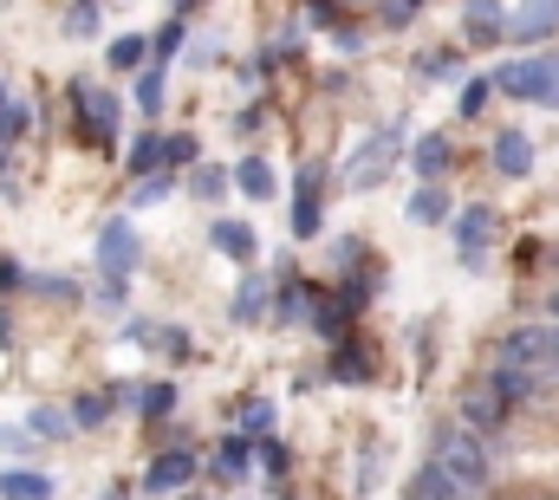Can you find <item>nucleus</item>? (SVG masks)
Here are the masks:
<instances>
[{
	"label": "nucleus",
	"mask_w": 559,
	"mask_h": 500,
	"mask_svg": "<svg viewBox=\"0 0 559 500\" xmlns=\"http://www.w3.org/2000/svg\"><path fill=\"white\" fill-rule=\"evenodd\" d=\"M429 462L449 475V488H455L462 500H488L495 495V455H488V442L468 436L455 416L429 429Z\"/></svg>",
	"instance_id": "obj_1"
},
{
	"label": "nucleus",
	"mask_w": 559,
	"mask_h": 500,
	"mask_svg": "<svg viewBox=\"0 0 559 500\" xmlns=\"http://www.w3.org/2000/svg\"><path fill=\"white\" fill-rule=\"evenodd\" d=\"M411 143H404V124H384V130H371L358 150H352V163L338 169V182H345V195H371L384 176H391V163L404 156Z\"/></svg>",
	"instance_id": "obj_2"
},
{
	"label": "nucleus",
	"mask_w": 559,
	"mask_h": 500,
	"mask_svg": "<svg viewBox=\"0 0 559 500\" xmlns=\"http://www.w3.org/2000/svg\"><path fill=\"white\" fill-rule=\"evenodd\" d=\"M495 235H501V209L495 202H462L455 215H449V241H455V260L468 266V273H488L495 266Z\"/></svg>",
	"instance_id": "obj_3"
},
{
	"label": "nucleus",
	"mask_w": 559,
	"mask_h": 500,
	"mask_svg": "<svg viewBox=\"0 0 559 500\" xmlns=\"http://www.w3.org/2000/svg\"><path fill=\"white\" fill-rule=\"evenodd\" d=\"M325 195H332V169L325 163H299L293 176V209H286V235L306 248L325 235Z\"/></svg>",
	"instance_id": "obj_4"
},
{
	"label": "nucleus",
	"mask_w": 559,
	"mask_h": 500,
	"mask_svg": "<svg viewBox=\"0 0 559 500\" xmlns=\"http://www.w3.org/2000/svg\"><path fill=\"white\" fill-rule=\"evenodd\" d=\"M66 98H72V111H79V136H85V143H111V136H118L124 105H118V92H111V85L72 79V85H66Z\"/></svg>",
	"instance_id": "obj_5"
},
{
	"label": "nucleus",
	"mask_w": 559,
	"mask_h": 500,
	"mask_svg": "<svg viewBox=\"0 0 559 500\" xmlns=\"http://www.w3.org/2000/svg\"><path fill=\"white\" fill-rule=\"evenodd\" d=\"M488 169L501 176V182H527L534 169H540V143H534V130L521 124H501L488 136Z\"/></svg>",
	"instance_id": "obj_6"
},
{
	"label": "nucleus",
	"mask_w": 559,
	"mask_h": 500,
	"mask_svg": "<svg viewBox=\"0 0 559 500\" xmlns=\"http://www.w3.org/2000/svg\"><path fill=\"white\" fill-rule=\"evenodd\" d=\"M92 253H98V279H118V286L143 266V241H138V228H131L124 215H111V222L98 228V248Z\"/></svg>",
	"instance_id": "obj_7"
},
{
	"label": "nucleus",
	"mask_w": 559,
	"mask_h": 500,
	"mask_svg": "<svg viewBox=\"0 0 559 500\" xmlns=\"http://www.w3.org/2000/svg\"><path fill=\"white\" fill-rule=\"evenodd\" d=\"M455 422L468 429V436H481V442H495L508 422H514V409L488 390V383H462V396H455Z\"/></svg>",
	"instance_id": "obj_8"
},
{
	"label": "nucleus",
	"mask_w": 559,
	"mask_h": 500,
	"mask_svg": "<svg viewBox=\"0 0 559 500\" xmlns=\"http://www.w3.org/2000/svg\"><path fill=\"white\" fill-rule=\"evenodd\" d=\"M195 475H202V455H195V449H163V455H150V468H143V495L150 500L189 495Z\"/></svg>",
	"instance_id": "obj_9"
},
{
	"label": "nucleus",
	"mask_w": 559,
	"mask_h": 500,
	"mask_svg": "<svg viewBox=\"0 0 559 500\" xmlns=\"http://www.w3.org/2000/svg\"><path fill=\"white\" fill-rule=\"evenodd\" d=\"M488 85H495V98L534 105V98H540V85H547V59H540V52H527V59H501V66L488 72Z\"/></svg>",
	"instance_id": "obj_10"
},
{
	"label": "nucleus",
	"mask_w": 559,
	"mask_h": 500,
	"mask_svg": "<svg viewBox=\"0 0 559 500\" xmlns=\"http://www.w3.org/2000/svg\"><path fill=\"white\" fill-rule=\"evenodd\" d=\"M267 312H274V273L267 266H248L241 273V286H235V299H228V325H267Z\"/></svg>",
	"instance_id": "obj_11"
},
{
	"label": "nucleus",
	"mask_w": 559,
	"mask_h": 500,
	"mask_svg": "<svg viewBox=\"0 0 559 500\" xmlns=\"http://www.w3.org/2000/svg\"><path fill=\"white\" fill-rule=\"evenodd\" d=\"M508 39V7H495V0H468L462 13H455V46L468 52V46H501Z\"/></svg>",
	"instance_id": "obj_12"
},
{
	"label": "nucleus",
	"mask_w": 559,
	"mask_h": 500,
	"mask_svg": "<svg viewBox=\"0 0 559 500\" xmlns=\"http://www.w3.org/2000/svg\"><path fill=\"white\" fill-rule=\"evenodd\" d=\"M508 39L514 46H554L559 39V0H527V7H508Z\"/></svg>",
	"instance_id": "obj_13"
},
{
	"label": "nucleus",
	"mask_w": 559,
	"mask_h": 500,
	"mask_svg": "<svg viewBox=\"0 0 559 500\" xmlns=\"http://www.w3.org/2000/svg\"><path fill=\"white\" fill-rule=\"evenodd\" d=\"M209 248L222 253V260H235L241 273L261 266V235H254V222H241V215H215V222H209Z\"/></svg>",
	"instance_id": "obj_14"
},
{
	"label": "nucleus",
	"mask_w": 559,
	"mask_h": 500,
	"mask_svg": "<svg viewBox=\"0 0 559 500\" xmlns=\"http://www.w3.org/2000/svg\"><path fill=\"white\" fill-rule=\"evenodd\" d=\"M455 169V136L449 130H417L411 136V176L417 182H449Z\"/></svg>",
	"instance_id": "obj_15"
},
{
	"label": "nucleus",
	"mask_w": 559,
	"mask_h": 500,
	"mask_svg": "<svg viewBox=\"0 0 559 500\" xmlns=\"http://www.w3.org/2000/svg\"><path fill=\"white\" fill-rule=\"evenodd\" d=\"M325 377H332L338 390H358V383H371V377H378V352L352 332L345 345H332V352H325Z\"/></svg>",
	"instance_id": "obj_16"
},
{
	"label": "nucleus",
	"mask_w": 559,
	"mask_h": 500,
	"mask_svg": "<svg viewBox=\"0 0 559 500\" xmlns=\"http://www.w3.org/2000/svg\"><path fill=\"white\" fill-rule=\"evenodd\" d=\"M248 475H254V442L228 429V436L209 449V481H222V488H241Z\"/></svg>",
	"instance_id": "obj_17"
},
{
	"label": "nucleus",
	"mask_w": 559,
	"mask_h": 500,
	"mask_svg": "<svg viewBox=\"0 0 559 500\" xmlns=\"http://www.w3.org/2000/svg\"><path fill=\"white\" fill-rule=\"evenodd\" d=\"M319 299H325V286H312V279H280V286H274V312H267V319L293 332V325H306V319H312V306H319Z\"/></svg>",
	"instance_id": "obj_18"
},
{
	"label": "nucleus",
	"mask_w": 559,
	"mask_h": 500,
	"mask_svg": "<svg viewBox=\"0 0 559 500\" xmlns=\"http://www.w3.org/2000/svg\"><path fill=\"white\" fill-rule=\"evenodd\" d=\"M449 215H455V195L442 182H417L404 195V222H417V228H449Z\"/></svg>",
	"instance_id": "obj_19"
},
{
	"label": "nucleus",
	"mask_w": 559,
	"mask_h": 500,
	"mask_svg": "<svg viewBox=\"0 0 559 500\" xmlns=\"http://www.w3.org/2000/svg\"><path fill=\"white\" fill-rule=\"evenodd\" d=\"M228 182H235L248 202H274V195H280V169L261 156V150H254V156H241V163L228 169Z\"/></svg>",
	"instance_id": "obj_20"
},
{
	"label": "nucleus",
	"mask_w": 559,
	"mask_h": 500,
	"mask_svg": "<svg viewBox=\"0 0 559 500\" xmlns=\"http://www.w3.org/2000/svg\"><path fill=\"white\" fill-rule=\"evenodd\" d=\"M176 403H182V390H176L169 377H156V383H131V409H138L143 422H169Z\"/></svg>",
	"instance_id": "obj_21"
},
{
	"label": "nucleus",
	"mask_w": 559,
	"mask_h": 500,
	"mask_svg": "<svg viewBox=\"0 0 559 500\" xmlns=\"http://www.w3.org/2000/svg\"><path fill=\"white\" fill-rule=\"evenodd\" d=\"M66 416H72V429H105L118 416V390H79Z\"/></svg>",
	"instance_id": "obj_22"
},
{
	"label": "nucleus",
	"mask_w": 559,
	"mask_h": 500,
	"mask_svg": "<svg viewBox=\"0 0 559 500\" xmlns=\"http://www.w3.org/2000/svg\"><path fill=\"white\" fill-rule=\"evenodd\" d=\"M306 332H312V338H319V345L332 352V345H345V338L358 332V319H345V312H338L332 299H319V306H312V319H306Z\"/></svg>",
	"instance_id": "obj_23"
},
{
	"label": "nucleus",
	"mask_w": 559,
	"mask_h": 500,
	"mask_svg": "<svg viewBox=\"0 0 559 500\" xmlns=\"http://www.w3.org/2000/svg\"><path fill=\"white\" fill-rule=\"evenodd\" d=\"M131 98H138V111L156 124L163 118V105H169V72L163 66H143L138 79H131Z\"/></svg>",
	"instance_id": "obj_24"
},
{
	"label": "nucleus",
	"mask_w": 559,
	"mask_h": 500,
	"mask_svg": "<svg viewBox=\"0 0 559 500\" xmlns=\"http://www.w3.org/2000/svg\"><path fill=\"white\" fill-rule=\"evenodd\" d=\"M274 422H280L274 396H248V403L235 409V436H248V442H267V436H274Z\"/></svg>",
	"instance_id": "obj_25"
},
{
	"label": "nucleus",
	"mask_w": 559,
	"mask_h": 500,
	"mask_svg": "<svg viewBox=\"0 0 559 500\" xmlns=\"http://www.w3.org/2000/svg\"><path fill=\"white\" fill-rule=\"evenodd\" d=\"M417 72L423 85H442V79H462V46L449 39V46H429V52H417Z\"/></svg>",
	"instance_id": "obj_26"
},
{
	"label": "nucleus",
	"mask_w": 559,
	"mask_h": 500,
	"mask_svg": "<svg viewBox=\"0 0 559 500\" xmlns=\"http://www.w3.org/2000/svg\"><path fill=\"white\" fill-rule=\"evenodd\" d=\"M176 52H189V20H182V13H169V20L150 33V66H163V72H169V59H176Z\"/></svg>",
	"instance_id": "obj_27"
},
{
	"label": "nucleus",
	"mask_w": 559,
	"mask_h": 500,
	"mask_svg": "<svg viewBox=\"0 0 559 500\" xmlns=\"http://www.w3.org/2000/svg\"><path fill=\"white\" fill-rule=\"evenodd\" d=\"M488 105H495V85H488V72H462V85H455V118H462V124H475Z\"/></svg>",
	"instance_id": "obj_28"
},
{
	"label": "nucleus",
	"mask_w": 559,
	"mask_h": 500,
	"mask_svg": "<svg viewBox=\"0 0 559 500\" xmlns=\"http://www.w3.org/2000/svg\"><path fill=\"white\" fill-rule=\"evenodd\" d=\"M124 169H131V176H163V130L150 124L143 130V136H131V150H124Z\"/></svg>",
	"instance_id": "obj_29"
},
{
	"label": "nucleus",
	"mask_w": 559,
	"mask_h": 500,
	"mask_svg": "<svg viewBox=\"0 0 559 500\" xmlns=\"http://www.w3.org/2000/svg\"><path fill=\"white\" fill-rule=\"evenodd\" d=\"M202 163V136L195 130H163V169L176 176V169H195Z\"/></svg>",
	"instance_id": "obj_30"
},
{
	"label": "nucleus",
	"mask_w": 559,
	"mask_h": 500,
	"mask_svg": "<svg viewBox=\"0 0 559 500\" xmlns=\"http://www.w3.org/2000/svg\"><path fill=\"white\" fill-rule=\"evenodd\" d=\"M105 66H111V72H143V66H150V33L111 39V46H105Z\"/></svg>",
	"instance_id": "obj_31"
},
{
	"label": "nucleus",
	"mask_w": 559,
	"mask_h": 500,
	"mask_svg": "<svg viewBox=\"0 0 559 500\" xmlns=\"http://www.w3.org/2000/svg\"><path fill=\"white\" fill-rule=\"evenodd\" d=\"M0 500H52V475L7 468V475H0Z\"/></svg>",
	"instance_id": "obj_32"
},
{
	"label": "nucleus",
	"mask_w": 559,
	"mask_h": 500,
	"mask_svg": "<svg viewBox=\"0 0 559 500\" xmlns=\"http://www.w3.org/2000/svg\"><path fill=\"white\" fill-rule=\"evenodd\" d=\"M371 20H378L384 33H417L423 26V0H378Z\"/></svg>",
	"instance_id": "obj_33"
},
{
	"label": "nucleus",
	"mask_w": 559,
	"mask_h": 500,
	"mask_svg": "<svg viewBox=\"0 0 559 500\" xmlns=\"http://www.w3.org/2000/svg\"><path fill=\"white\" fill-rule=\"evenodd\" d=\"M254 468H261L267 481H286V475H293V442H286V436H267V442H254Z\"/></svg>",
	"instance_id": "obj_34"
},
{
	"label": "nucleus",
	"mask_w": 559,
	"mask_h": 500,
	"mask_svg": "<svg viewBox=\"0 0 559 500\" xmlns=\"http://www.w3.org/2000/svg\"><path fill=\"white\" fill-rule=\"evenodd\" d=\"M228 189H235V182H228L222 163H195V169H189V195H195V202H222Z\"/></svg>",
	"instance_id": "obj_35"
},
{
	"label": "nucleus",
	"mask_w": 559,
	"mask_h": 500,
	"mask_svg": "<svg viewBox=\"0 0 559 500\" xmlns=\"http://www.w3.org/2000/svg\"><path fill=\"white\" fill-rule=\"evenodd\" d=\"M384 468H391V449H384V442H365V455H358V468H352V488L371 495V488L384 481Z\"/></svg>",
	"instance_id": "obj_36"
},
{
	"label": "nucleus",
	"mask_w": 559,
	"mask_h": 500,
	"mask_svg": "<svg viewBox=\"0 0 559 500\" xmlns=\"http://www.w3.org/2000/svg\"><path fill=\"white\" fill-rule=\"evenodd\" d=\"M404 500H462V495L449 488V475H442L436 462H423L417 475H411V488H404Z\"/></svg>",
	"instance_id": "obj_37"
},
{
	"label": "nucleus",
	"mask_w": 559,
	"mask_h": 500,
	"mask_svg": "<svg viewBox=\"0 0 559 500\" xmlns=\"http://www.w3.org/2000/svg\"><path fill=\"white\" fill-rule=\"evenodd\" d=\"M98 26H105V7L98 0H72L66 7V39H98Z\"/></svg>",
	"instance_id": "obj_38"
},
{
	"label": "nucleus",
	"mask_w": 559,
	"mask_h": 500,
	"mask_svg": "<svg viewBox=\"0 0 559 500\" xmlns=\"http://www.w3.org/2000/svg\"><path fill=\"white\" fill-rule=\"evenodd\" d=\"M26 286H33L39 299H52V306H72V299H79V279H66V273H26Z\"/></svg>",
	"instance_id": "obj_39"
},
{
	"label": "nucleus",
	"mask_w": 559,
	"mask_h": 500,
	"mask_svg": "<svg viewBox=\"0 0 559 500\" xmlns=\"http://www.w3.org/2000/svg\"><path fill=\"white\" fill-rule=\"evenodd\" d=\"M156 352H163L169 365H195V338H189L182 325H156Z\"/></svg>",
	"instance_id": "obj_40"
},
{
	"label": "nucleus",
	"mask_w": 559,
	"mask_h": 500,
	"mask_svg": "<svg viewBox=\"0 0 559 500\" xmlns=\"http://www.w3.org/2000/svg\"><path fill=\"white\" fill-rule=\"evenodd\" d=\"M365 260H371L365 235H332V266H338V279H345V273H358Z\"/></svg>",
	"instance_id": "obj_41"
},
{
	"label": "nucleus",
	"mask_w": 559,
	"mask_h": 500,
	"mask_svg": "<svg viewBox=\"0 0 559 500\" xmlns=\"http://www.w3.org/2000/svg\"><path fill=\"white\" fill-rule=\"evenodd\" d=\"M26 436H52V442H59V436H72V416L52 409V403H39V409L26 416Z\"/></svg>",
	"instance_id": "obj_42"
},
{
	"label": "nucleus",
	"mask_w": 559,
	"mask_h": 500,
	"mask_svg": "<svg viewBox=\"0 0 559 500\" xmlns=\"http://www.w3.org/2000/svg\"><path fill=\"white\" fill-rule=\"evenodd\" d=\"M176 195V176L163 169V176H143L138 189H131V209H156V202H169Z\"/></svg>",
	"instance_id": "obj_43"
},
{
	"label": "nucleus",
	"mask_w": 559,
	"mask_h": 500,
	"mask_svg": "<svg viewBox=\"0 0 559 500\" xmlns=\"http://www.w3.org/2000/svg\"><path fill=\"white\" fill-rule=\"evenodd\" d=\"M332 46H338L345 59H365V52H371V33H365V20H345V26H332Z\"/></svg>",
	"instance_id": "obj_44"
},
{
	"label": "nucleus",
	"mask_w": 559,
	"mask_h": 500,
	"mask_svg": "<svg viewBox=\"0 0 559 500\" xmlns=\"http://www.w3.org/2000/svg\"><path fill=\"white\" fill-rule=\"evenodd\" d=\"M26 130H33V105H7V111H0V150H13Z\"/></svg>",
	"instance_id": "obj_45"
},
{
	"label": "nucleus",
	"mask_w": 559,
	"mask_h": 500,
	"mask_svg": "<svg viewBox=\"0 0 559 500\" xmlns=\"http://www.w3.org/2000/svg\"><path fill=\"white\" fill-rule=\"evenodd\" d=\"M540 59H547V85H540V98H534V105H540V111H559V46H547Z\"/></svg>",
	"instance_id": "obj_46"
},
{
	"label": "nucleus",
	"mask_w": 559,
	"mask_h": 500,
	"mask_svg": "<svg viewBox=\"0 0 559 500\" xmlns=\"http://www.w3.org/2000/svg\"><path fill=\"white\" fill-rule=\"evenodd\" d=\"M261 124H267V105H261V98L235 111V136H261Z\"/></svg>",
	"instance_id": "obj_47"
},
{
	"label": "nucleus",
	"mask_w": 559,
	"mask_h": 500,
	"mask_svg": "<svg viewBox=\"0 0 559 500\" xmlns=\"http://www.w3.org/2000/svg\"><path fill=\"white\" fill-rule=\"evenodd\" d=\"M299 26H345V13H338L332 0H312V7L299 13Z\"/></svg>",
	"instance_id": "obj_48"
},
{
	"label": "nucleus",
	"mask_w": 559,
	"mask_h": 500,
	"mask_svg": "<svg viewBox=\"0 0 559 500\" xmlns=\"http://www.w3.org/2000/svg\"><path fill=\"white\" fill-rule=\"evenodd\" d=\"M92 299H98V312H124V306H131V293H124L118 279H98V293H92Z\"/></svg>",
	"instance_id": "obj_49"
},
{
	"label": "nucleus",
	"mask_w": 559,
	"mask_h": 500,
	"mask_svg": "<svg viewBox=\"0 0 559 500\" xmlns=\"http://www.w3.org/2000/svg\"><path fill=\"white\" fill-rule=\"evenodd\" d=\"M124 338L143 345V352H156V319H124Z\"/></svg>",
	"instance_id": "obj_50"
},
{
	"label": "nucleus",
	"mask_w": 559,
	"mask_h": 500,
	"mask_svg": "<svg viewBox=\"0 0 559 500\" xmlns=\"http://www.w3.org/2000/svg\"><path fill=\"white\" fill-rule=\"evenodd\" d=\"M20 286H26V266L0 253V299H7V293H20Z\"/></svg>",
	"instance_id": "obj_51"
},
{
	"label": "nucleus",
	"mask_w": 559,
	"mask_h": 500,
	"mask_svg": "<svg viewBox=\"0 0 559 500\" xmlns=\"http://www.w3.org/2000/svg\"><path fill=\"white\" fill-rule=\"evenodd\" d=\"M215 59H222L215 39H189V66H215Z\"/></svg>",
	"instance_id": "obj_52"
},
{
	"label": "nucleus",
	"mask_w": 559,
	"mask_h": 500,
	"mask_svg": "<svg viewBox=\"0 0 559 500\" xmlns=\"http://www.w3.org/2000/svg\"><path fill=\"white\" fill-rule=\"evenodd\" d=\"M0 442H7L13 455H33V436H26V429H0Z\"/></svg>",
	"instance_id": "obj_53"
},
{
	"label": "nucleus",
	"mask_w": 559,
	"mask_h": 500,
	"mask_svg": "<svg viewBox=\"0 0 559 500\" xmlns=\"http://www.w3.org/2000/svg\"><path fill=\"white\" fill-rule=\"evenodd\" d=\"M540 306H547V325H559V286L547 293V299H540Z\"/></svg>",
	"instance_id": "obj_54"
},
{
	"label": "nucleus",
	"mask_w": 559,
	"mask_h": 500,
	"mask_svg": "<svg viewBox=\"0 0 559 500\" xmlns=\"http://www.w3.org/2000/svg\"><path fill=\"white\" fill-rule=\"evenodd\" d=\"M7 338H13V325H7V312H0V345H7Z\"/></svg>",
	"instance_id": "obj_55"
},
{
	"label": "nucleus",
	"mask_w": 559,
	"mask_h": 500,
	"mask_svg": "<svg viewBox=\"0 0 559 500\" xmlns=\"http://www.w3.org/2000/svg\"><path fill=\"white\" fill-rule=\"evenodd\" d=\"M7 105H13V92H7V79H0V111H7Z\"/></svg>",
	"instance_id": "obj_56"
},
{
	"label": "nucleus",
	"mask_w": 559,
	"mask_h": 500,
	"mask_svg": "<svg viewBox=\"0 0 559 500\" xmlns=\"http://www.w3.org/2000/svg\"><path fill=\"white\" fill-rule=\"evenodd\" d=\"M0 169H7V150H0Z\"/></svg>",
	"instance_id": "obj_57"
},
{
	"label": "nucleus",
	"mask_w": 559,
	"mask_h": 500,
	"mask_svg": "<svg viewBox=\"0 0 559 500\" xmlns=\"http://www.w3.org/2000/svg\"><path fill=\"white\" fill-rule=\"evenodd\" d=\"M176 500H195V495H176Z\"/></svg>",
	"instance_id": "obj_58"
}]
</instances>
